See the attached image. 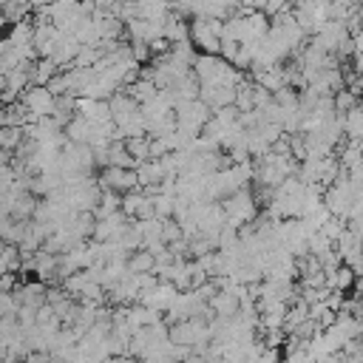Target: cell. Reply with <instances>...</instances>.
Returning <instances> with one entry per match:
<instances>
[{
    "instance_id": "603a6c76",
    "label": "cell",
    "mask_w": 363,
    "mask_h": 363,
    "mask_svg": "<svg viewBox=\"0 0 363 363\" xmlns=\"http://www.w3.org/2000/svg\"><path fill=\"white\" fill-rule=\"evenodd\" d=\"M154 210H156V218H170L173 216V196H154Z\"/></svg>"
},
{
    "instance_id": "ac0fdd59",
    "label": "cell",
    "mask_w": 363,
    "mask_h": 363,
    "mask_svg": "<svg viewBox=\"0 0 363 363\" xmlns=\"http://www.w3.org/2000/svg\"><path fill=\"white\" fill-rule=\"evenodd\" d=\"M355 105H360L355 91L341 88V91H335V94H332V108H335V114H346V111H349V108H355Z\"/></svg>"
},
{
    "instance_id": "9c48e42d",
    "label": "cell",
    "mask_w": 363,
    "mask_h": 363,
    "mask_svg": "<svg viewBox=\"0 0 363 363\" xmlns=\"http://www.w3.org/2000/svg\"><path fill=\"white\" fill-rule=\"evenodd\" d=\"M91 131H94V125H91L82 114H74V117L66 122L63 136H66L68 142H74V145H82V142H88V140H91Z\"/></svg>"
},
{
    "instance_id": "7402d4cb",
    "label": "cell",
    "mask_w": 363,
    "mask_h": 363,
    "mask_svg": "<svg viewBox=\"0 0 363 363\" xmlns=\"http://www.w3.org/2000/svg\"><path fill=\"white\" fill-rule=\"evenodd\" d=\"M0 261H3V267L9 272H17V267H20V250H17V244H3V250H0Z\"/></svg>"
},
{
    "instance_id": "1f68e13d",
    "label": "cell",
    "mask_w": 363,
    "mask_h": 363,
    "mask_svg": "<svg viewBox=\"0 0 363 363\" xmlns=\"http://www.w3.org/2000/svg\"><path fill=\"white\" fill-rule=\"evenodd\" d=\"M6 88V80H3V74H0V91H3Z\"/></svg>"
},
{
    "instance_id": "f546056e",
    "label": "cell",
    "mask_w": 363,
    "mask_h": 363,
    "mask_svg": "<svg viewBox=\"0 0 363 363\" xmlns=\"http://www.w3.org/2000/svg\"><path fill=\"white\" fill-rule=\"evenodd\" d=\"M26 3H29V9L34 12V9H43V6H49L52 0H26Z\"/></svg>"
},
{
    "instance_id": "83f0119b",
    "label": "cell",
    "mask_w": 363,
    "mask_h": 363,
    "mask_svg": "<svg viewBox=\"0 0 363 363\" xmlns=\"http://www.w3.org/2000/svg\"><path fill=\"white\" fill-rule=\"evenodd\" d=\"M281 349H272V346H264L261 352H258V357H255V363H281Z\"/></svg>"
},
{
    "instance_id": "d6986e66",
    "label": "cell",
    "mask_w": 363,
    "mask_h": 363,
    "mask_svg": "<svg viewBox=\"0 0 363 363\" xmlns=\"http://www.w3.org/2000/svg\"><path fill=\"white\" fill-rule=\"evenodd\" d=\"M272 103H276L279 108H295L298 105V91L290 88V85H281L272 91Z\"/></svg>"
},
{
    "instance_id": "44dd1931",
    "label": "cell",
    "mask_w": 363,
    "mask_h": 363,
    "mask_svg": "<svg viewBox=\"0 0 363 363\" xmlns=\"http://www.w3.org/2000/svg\"><path fill=\"white\" fill-rule=\"evenodd\" d=\"M3 80H6V88H12V91H17V94H23V88L29 85V74L17 66V68H12V71H6L3 74Z\"/></svg>"
},
{
    "instance_id": "484cf974",
    "label": "cell",
    "mask_w": 363,
    "mask_h": 363,
    "mask_svg": "<svg viewBox=\"0 0 363 363\" xmlns=\"http://www.w3.org/2000/svg\"><path fill=\"white\" fill-rule=\"evenodd\" d=\"M269 100H272V94H269V91L253 82V108H258V111H261L264 105H269Z\"/></svg>"
},
{
    "instance_id": "9a60e30c",
    "label": "cell",
    "mask_w": 363,
    "mask_h": 363,
    "mask_svg": "<svg viewBox=\"0 0 363 363\" xmlns=\"http://www.w3.org/2000/svg\"><path fill=\"white\" fill-rule=\"evenodd\" d=\"M122 145H125V151L131 154V159H133L136 165L145 162V159H151V156H148V133H142V136H125Z\"/></svg>"
},
{
    "instance_id": "8fae6325",
    "label": "cell",
    "mask_w": 363,
    "mask_h": 363,
    "mask_svg": "<svg viewBox=\"0 0 363 363\" xmlns=\"http://www.w3.org/2000/svg\"><path fill=\"white\" fill-rule=\"evenodd\" d=\"M136 170V182H140V188H148V185H159L165 179V170H162V162L159 159H145L133 168Z\"/></svg>"
},
{
    "instance_id": "30bf717a",
    "label": "cell",
    "mask_w": 363,
    "mask_h": 363,
    "mask_svg": "<svg viewBox=\"0 0 363 363\" xmlns=\"http://www.w3.org/2000/svg\"><path fill=\"white\" fill-rule=\"evenodd\" d=\"M60 68H57V63L52 60V57H37V60H31V66H29V85H45L54 74H57Z\"/></svg>"
},
{
    "instance_id": "2e32d148",
    "label": "cell",
    "mask_w": 363,
    "mask_h": 363,
    "mask_svg": "<svg viewBox=\"0 0 363 363\" xmlns=\"http://www.w3.org/2000/svg\"><path fill=\"white\" fill-rule=\"evenodd\" d=\"M119 193L117 191H100V199H97V207L91 210L97 218H105V216H111V213H117L119 210Z\"/></svg>"
},
{
    "instance_id": "3957f363",
    "label": "cell",
    "mask_w": 363,
    "mask_h": 363,
    "mask_svg": "<svg viewBox=\"0 0 363 363\" xmlns=\"http://www.w3.org/2000/svg\"><path fill=\"white\" fill-rule=\"evenodd\" d=\"M20 103L29 111L31 122L40 117H52V111H54V94L45 85H26L20 94Z\"/></svg>"
},
{
    "instance_id": "e0dca14e",
    "label": "cell",
    "mask_w": 363,
    "mask_h": 363,
    "mask_svg": "<svg viewBox=\"0 0 363 363\" xmlns=\"http://www.w3.org/2000/svg\"><path fill=\"white\" fill-rule=\"evenodd\" d=\"M20 142H23V128H17V125H3V128H0V151L15 154V148Z\"/></svg>"
},
{
    "instance_id": "7c38bea8",
    "label": "cell",
    "mask_w": 363,
    "mask_h": 363,
    "mask_svg": "<svg viewBox=\"0 0 363 363\" xmlns=\"http://www.w3.org/2000/svg\"><path fill=\"white\" fill-rule=\"evenodd\" d=\"M122 91H125V94H128L136 105H142V103H148V100L156 94V85H154V80H142V77H140V80H133L131 85H125Z\"/></svg>"
},
{
    "instance_id": "52a82bcc",
    "label": "cell",
    "mask_w": 363,
    "mask_h": 363,
    "mask_svg": "<svg viewBox=\"0 0 363 363\" xmlns=\"http://www.w3.org/2000/svg\"><path fill=\"white\" fill-rule=\"evenodd\" d=\"M15 298H17V304H26V306H40V304H45V284L43 281H20L17 284V290H15Z\"/></svg>"
},
{
    "instance_id": "6da1fadb",
    "label": "cell",
    "mask_w": 363,
    "mask_h": 363,
    "mask_svg": "<svg viewBox=\"0 0 363 363\" xmlns=\"http://www.w3.org/2000/svg\"><path fill=\"white\" fill-rule=\"evenodd\" d=\"M218 205H221V210H224V224H230V227H242V224L253 221L255 213H258L250 188H239V191H233L230 196H224Z\"/></svg>"
},
{
    "instance_id": "4dcf8cb0",
    "label": "cell",
    "mask_w": 363,
    "mask_h": 363,
    "mask_svg": "<svg viewBox=\"0 0 363 363\" xmlns=\"http://www.w3.org/2000/svg\"><path fill=\"white\" fill-rule=\"evenodd\" d=\"M6 26H9V23H6L3 17H0V37H3V31H6Z\"/></svg>"
},
{
    "instance_id": "f1b7e54d",
    "label": "cell",
    "mask_w": 363,
    "mask_h": 363,
    "mask_svg": "<svg viewBox=\"0 0 363 363\" xmlns=\"http://www.w3.org/2000/svg\"><path fill=\"white\" fill-rule=\"evenodd\" d=\"M148 49H151V57H159V54H168L170 52V43L165 37H156L148 43Z\"/></svg>"
},
{
    "instance_id": "d4e9b609",
    "label": "cell",
    "mask_w": 363,
    "mask_h": 363,
    "mask_svg": "<svg viewBox=\"0 0 363 363\" xmlns=\"http://www.w3.org/2000/svg\"><path fill=\"white\" fill-rule=\"evenodd\" d=\"M45 88H49L54 97H60V94H68V82H66V74H63V71H57V74H54L49 82H45Z\"/></svg>"
},
{
    "instance_id": "4316f807",
    "label": "cell",
    "mask_w": 363,
    "mask_h": 363,
    "mask_svg": "<svg viewBox=\"0 0 363 363\" xmlns=\"http://www.w3.org/2000/svg\"><path fill=\"white\" fill-rule=\"evenodd\" d=\"M17 284H20V276L17 272H3V276H0V292H15L17 290Z\"/></svg>"
},
{
    "instance_id": "5b68a950",
    "label": "cell",
    "mask_w": 363,
    "mask_h": 363,
    "mask_svg": "<svg viewBox=\"0 0 363 363\" xmlns=\"http://www.w3.org/2000/svg\"><path fill=\"white\" fill-rule=\"evenodd\" d=\"M108 111H111V122L117 125V128H125L136 114H140V105H136L125 91L119 88V91H114V94L108 97Z\"/></svg>"
},
{
    "instance_id": "277c9868",
    "label": "cell",
    "mask_w": 363,
    "mask_h": 363,
    "mask_svg": "<svg viewBox=\"0 0 363 363\" xmlns=\"http://www.w3.org/2000/svg\"><path fill=\"white\" fill-rule=\"evenodd\" d=\"M97 185L100 191H117L119 196L122 193H131V191H140V182H136V170L131 168H103V173L97 176Z\"/></svg>"
},
{
    "instance_id": "4fadbf2b",
    "label": "cell",
    "mask_w": 363,
    "mask_h": 363,
    "mask_svg": "<svg viewBox=\"0 0 363 363\" xmlns=\"http://www.w3.org/2000/svg\"><path fill=\"white\" fill-rule=\"evenodd\" d=\"M306 318H309V306L298 298V301H292V304H287V312H284V332H292L298 324H304L306 321Z\"/></svg>"
},
{
    "instance_id": "d6a6232c",
    "label": "cell",
    "mask_w": 363,
    "mask_h": 363,
    "mask_svg": "<svg viewBox=\"0 0 363 363\" xmlns=\"http://www.w3.org/2000/svg\"><path fill=\"white\" fill-rule=\"evenodd\" d=\"M0 165H3V162H0Z\"/></svg>"
},
{
    "instance_id": "8992f818",
    "label": "cell",
    "mask_w": 363,
    "mask_h": 363,
    "mask_svg": "<svg viewBox=\"0 0 363 363\" xmlns=\"http://www.w3.org/2000/svg\"><path fill=\"white\" fill-rule=\"evenodd\" d=\"M355 281L357 276L346 267V264H338L335 269H324V287L327 290H338V292H349L355 290Z\"/></svg>"
},
{
    "instance_id": "cb8c5ba5",
    "label": "cell",
    "mask_w": 363,
    "mask_h": 363,
    "mask_svg": "<svg viewBox=\"0 0 363 363\" xmlns=\"http://www.w3.org/2000/svg\"><path fill=\"white\" fill-rule=\"evenodd\" d=\"M131 57L136 60V63H148L151 60V49H148V43H142V40H131Z\"/></svg>"
},
{
    "instance_id": "ffe728a7",
    "label": "cell",
    "mask_w": 363,
    "mask_h": 363,
    "mask_svg": "<svg viewBox=\"0 0 363 363\" xmlns=\"http://www.w3.org/2000/svg\"><path fill=\"white\" fill-rule=\"evenodd\" d=\"M159 239H162V244H173V242H179V239H182V227H179V221H176V218H162Z\"/></svg>"
},
{
    "instance_id": "5bb4252c",
    "label": "cell",
    "mask_w": 363,
    "mask_h": 363,
    "mask_svg": "<svg viewBox=\"0 0 363 363\" xmlns=\"http://www.w3.org/2000/svg\"><path fill=\"white\" fill-rule=\"evenodd\" d=\"M29 15H31V9H29L26 0H6V3L0 6V17H3L6 23H20Z\"/></svg>"
},
{
    "instance_id": "7a4b0ae2",
    "label": "cell",
    "mask_w": 363,
    "mask_h": 363,
    "mask_svg": "<svg viewBox=\"0 0 363 363\" xmlns=\"http://www.w3.org/2000/svg\"><path fill=\"white\" fill-rule=\"evenodd\" d=\"M176 114V131H185L191 136H199V128L210 119V108L202 100H179L173 105Z\"/></svg>"
},
{
    "instance_id": "ba28073f",
    "label": "cell",
    "mask_w": 363,
    "mask_h": 363,
    "mask_svg": "<svg viewBox=\"0 0 363 363\" xmlns=\"http://www.w3.org/2000/svg\"><path fill=\"white\" fill-rule=\"evenodd\" d=\"M154 267H156V255H154L151 250H145V247L131 250L128 258H125V269L131 272V276H142V272H154Z\"/></svg>"
}]
</instances>
